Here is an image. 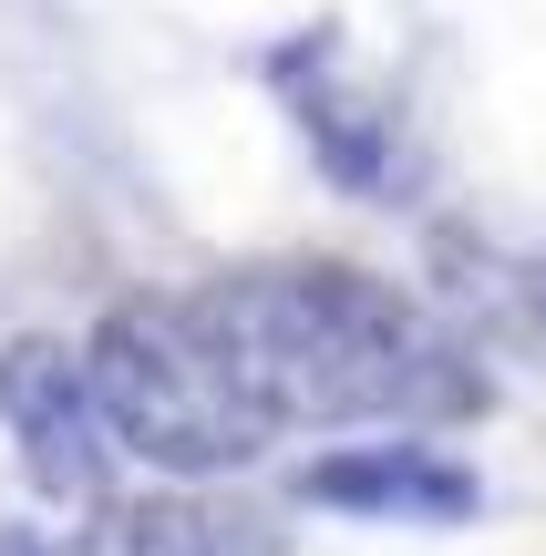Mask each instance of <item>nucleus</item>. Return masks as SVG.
<instances>
[{
  "label": "nucleus",
  "mask_w": 546,
  "mask_h": 556,
  "mask_svg": "<svg viewBox=\"0 0 546 556\" xmlns=\"http://www.w3.org/2000/svg\"><path fill=\"white\" fill-rule=\"evenodd\" d=\"M82 371H93L103 433L165 475H227L268 443V402L238 381L196 299L186 309H114L82 351Z\"/></svg>",
  "instance_id": "nucleus-2"
},
{
  "label": "nucleus",
  "mask_w": 546,
  "mask_h": 556,
  "mask_svg": "<svg viewBox=\"0 0 546 556\" xmlns=\"http://www.w3.org/2000/svg\"><path fill=\"white\" fill-rule=\"evenodd\" d=\"M0 413H11L21 454L52 495H93L103 484V402H93V371L52 340H11L0 351Z\"/></svg>",
  "instance_id": "nucleus-3"
},
{
  "label": "nucleus",
  "mask_w": 546,
  "mask_h": 556,
  "mask_svg": "<svg viewBox=\"0 0 546 556\" xmlns=\"http://www.w3.org/2000/svg\"><path fill=\"white\" fill-rule=\"evenodd\" d=\"M309 505H351V516H392V526H454L474 516V475L423 443H351V454L300 475Z\"/></svg>",
  "instance_id": "nucleus-4"
},
{
  "label": "nucleus",
  "mask_w": 546,
  "mask_h": 556,
  "mask_svg": "<svg viewBox=\"0 0 546 556\" xmlns=\"http://www.w3.org/2000/svg\"><path fill=\"white\" fill-rule=\"evenodd\" d=\"M268 422H454L485 402L444 330L361 268H238L196 299Z\"/></svg>",
  "instance_id": "nucleus-1"
},
{
  "label": "nucleus",
  "mask_w": 546,
  "mask_h": 556,
  "mask_svg": "<svg viewBox=\"0 0 546 556\" xmlns=\"http://www.w3.org/2000/svg\"><path fill=\"white\" fill-rule=\"evenodd\" d=\"M93 556H279L247 505H206V495H144V505H114L93 526Z\"/></svg>",
  "instance_id": "nucleus-5"
}]
</instances>
